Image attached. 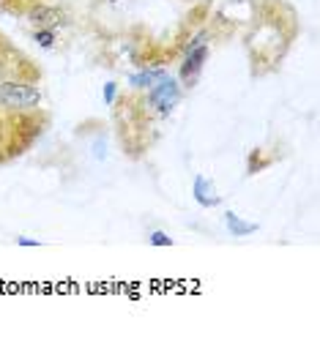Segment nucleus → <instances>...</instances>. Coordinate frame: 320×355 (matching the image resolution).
Here are the masks:
<instances>
[{
    "label": "nucleus",
    "instance_id": "4",
    "mask_svg": "<svg viewBox=\"0 0 320 355\" xmlns=\"http://www.w3.org/2000/svg\"><path fill=\"white\" fill-rule=\"evenodd\" d=\"M42 80H0V104L11 110H42Z\"/></svg>",
    "mask_w": 320,
    "mask_h": 355
},
{
    "label": "nucleus",
    "instance_id": "9",
    "mask_svg": "<svg viewBox=\"0 0 320 355\" xmlns=\"http://www.w3.org/2000/svg\"><path fill=\"white\" fill-rule=\"evenodd\" d=\"M33 42L44 49H55L58 46V31H49V28H33Z\"/></svg>",
    "mask_w": 320,
    "mask_h": 355
},
{
    "label": "nucleus",
    "instance_id": "14",
    "mask_svg": "<svg viewBox=\"0 0 320 355\" xmlns=\"http://www.w3.org/2000/svg\"><path fill=\"white\" fill-rule=\"evenodd\" d=\"M183 3H192V6H211L214 0H183Z\"/></svg>",
    "mask_w": 320,
    "mask_h": 355
},
{
    "label": "nucleus",
    "instance_id": "7",
    "mask_svg": "<svg viewBox=\"0 0 320 355\" xmlns=\"http://www.w3.org/2000/svg\"><path fill=\"white\" fill-rule=\"evenodd\" d=\"M36 3H42V0H0V14H8V17H25Z\"/></svg>",
    "mask_w": 320,
    "mask_h": 355
},
{
    "label": "nucleus",
    "instance_id": "6",
    "mask_svg": "<svg viewBox=\"0 0 320 355\" xmlns=\"http://www.w3.org/2000/svg\"><path fill=\"white\" fill-rule=\"evenodd\" d=\"M192 194H194L197 205H203V208H217V205L222 202V197H219L214 180H208L205 175L194 178V183H192Z\"/></svg>",
    "mask_w": 320,
    "mask_h": 355
},
{
    "label": "nucleus",
    "instance_id": "12",
    "mask_svg": "<svg viewBox=\"0 0 320 355\" xmlns=\"http://www.w3.org/2000/svg\"><path fill=\"white\" fill-rule=\"evenodd\" d=\"M19 246H39V241H31V238H17Z\"/></svg>",
    "mask_w": 320,
    "mask_h": 355
},
{
    "label": "nucleus",
    "instance_id": "15",
    "mask_svg": "<svg viewBox=\"0 0 320 355\" xmlns=\"http://www.w3.org/2000/svg\"><path fill=\"white\" fill-rule=\"evenodd\" d=\"M110 3H121V0H110Z\"/></svg>",
    "mask_w": 320,
    "mask_h": 355
},
{
    "label": "nucleus",
    "instance_id": "11",
    "mask_svg": "<svg viewBox=\"0 0 320 355\" xmlns=\"http://www.w3.org/2000/svg\"><path fill=\"white\" fill-rule=\"evenodd\" d=\"M11 49H14V44H11V42H8L6 36H3V31H0V63L6 60V55H8Z\"/></svg>",
    "mask_w": 320,
    "mask_h": 355
},
{
    "label": "nucleus",
    "instance_id": "3",
    "mask_svg": "<svg viewBox=\"0 0 320 355\" xmlns=\"http://www.w3.org/2000/svg\"><path fill=\"white\" fill-rule=\"evenodd\" d=\"M49 129V112L42 110H11L0 104V167L25 156Z\"/></svg>",
    "mask_w": 320,
    "mask_h": 355
},
{
    "label": "nucleus",
    "instance_id": "10",
    "mask_svg": "<svg viewBox=\"0 0 320 355\" xmlns=\"http://www.w3.org/2000/svg\"><path fill=\"white\" fill-rule=\"evenodd\" d=\"M148 243H151V246H173V238L165 235V232H151Z\"/></svg>",
    "mask_w": 320,
    "mask_h": 355
},
{
    "label": "nucleus",
    "instance_id": "5",
    "mask_svg": "<svg viewBox=\"0 0 320 355\" xmlns=\"http://www.w3.org/2000/svg\"><path fill=\"white\" fill-rule=\"evenodd\" d=\"M25 19L33 25V28H49V31H58V28H66L69 25V11L66 8H60V6H55V3H36L28 14H25Z\"/></svg>",
    "mask_w": 320,
    "mask_h": 355
},
{
    "label": "nucleus",
    "instance_id": "13",
    "mask_svg": "<svg viewBox=\"0 0 320 355\" xmlns=\"http://www.w3.org/2000/svg\"><path fill=\"white\" fill-rule=\"evenodd\" d=\"M112 101H115V85L107 88V104H112Z\"/></svg>",
    "mask_w": 320,
    "mask_h": 355
},
{
    "label": "nucleus",
    "instance_id": "8",
    "mask_svg": "<svg viewBox=\"0 0 320 355\" xmlns=\"http://www.w3.org/2000/svg\"><path fill=\"white\" fill-rule=\"evenodd\" d=\"M225 224H228V232L230 235H235V238H246V235L258 232V224L244 222V219L235 216V214H228V216H225Z\"/></svg>",
    "mask_w": 320,
    "mask_h": 355
},
{
    "label": "nucleus",
    "instance_id": "1",
    "mask_svg": "<svg viewBox=\"0 0 320 355\" xmlns=\"http://www.w3.org/2000/svg\"><path fill=\"white\" fill-rule=\"evenodd\" d=\"M183 101V88L178 77L165 74L148 90H129L121 93L112 107V123L118 142L129 159H142L159 139L162 123L176 112Z\"/></svg>",
    "mask_w": 320,
    "mask_h": 355
},
{
    "label": "nucleus",
    "instance_id": "2",
    "mask_svg": "<svg viewBox=\"0 0 320 355\" xmlns=\"http://www.w3.org/2000/svg\"><path fill=\"white\" fill-rule=\"evenodd\" d=\"M249 17L244 31V52L249 60V74H276L301 36L298 11L287 0H246Z\"/></svg>",
    "mask_w": 320,
    "mask_h": 355
}]
</instances>
